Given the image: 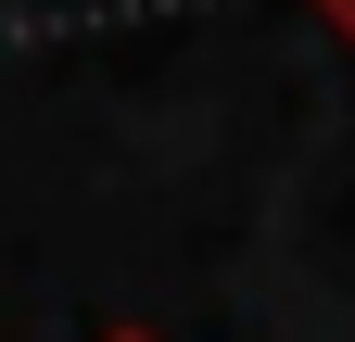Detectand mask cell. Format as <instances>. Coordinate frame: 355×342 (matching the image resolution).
I'll use <instances>...</instances> for the list:
<instances>
[{"instance_id":"2","label":"cell","mask_w":355,"mask_h":342,"mask_svg":"<svg viewBox=\"0 0 355 342\" xmlns=\"http://www.w3.org/2000/svg\"><path fill=\"white\" fill-rule=\"evenodd\" d=\"M102 342H153V330H102Z\"/></svg>"},{"instance_id":"1","label":"cell","mask_w":355,"mask_h":342,"mask_svg":"<svg viewBox=\"0 0 355 342\" xmlns=\"http://www.w3.org/2000/svg\"><path fill=\"white\" fill-rule=\"evenodd\" d=\"M318 13H330V26H343V38H355V0H318Z\"/></svg>"}]
</instances>
